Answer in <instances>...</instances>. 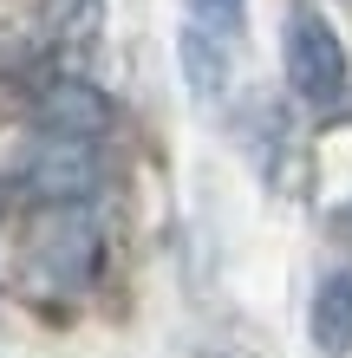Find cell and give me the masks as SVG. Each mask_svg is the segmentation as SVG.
<instances>
[{
  "mask_svg": "<svg viewBox=\"0 0 352 358\" xmlns=\"http://www.w3.org/2000/svg\"><path fill=\"white\" fill-rule=\"evenodd\" d=\"M105 235L85 202H39L27 235H20V280L39 300H72L98 280Z\"/></svg>",
  "mask_w": 352,
  "mask_h": 358,
  "instance_id": "1",
  "label": "cell"
},
{
  "mask_svg": "<svg viewBox=\"0 0 352 358\" xmlns=\"http://www.w3.org/2000/svg\"><path fill=\"white\" fill-rule=\"evenodd\" d=\"M281 59H287V85H294L307 104H339L346 98V46L333 33L314 0H294L287 7V27H281Z\"/></svg>",
  "mask_w": 352,
  "mask_h": 358,
  "instance_id": "2",
  "label": "cell"
},
{
  "mask_svg": "<svg viewBox=\"0 0 352 358\" xmlns=\"http://www.w3.org/2000/svg\"><path fill=\"white\" fill-rule=\"evenodd\" d=\"M105 182V157L85 137H46L39 131L20 157V189H33L39 202H92Z\"/></svg>",
  "mask_w": 352,
  "mask_h": 358,
  "instance_id": "3",
  "label": "cell"
},
{
  "mask_svg": "<svg viewBox=\"0 0 352 358\" xmlns=\"http://www.w3.org/2000/svg\"><path fill=\"white\" fill-rule=\"evenodd\" d=\"M33 124L46 137H85V143H98L118 124V111H111V98L98 92L92 78L59 72V78H46V85L33 92Z\"/></svg>",
  "mask_w": 352,
  "mask_h": 358,
  "instance_id": "4",
  "label": "cell"
},
{
  "mask_svg": "<svg viewBox=\"0 0 352 358\" xmlns=\"http://www.w3.org/2000/svg\"><path fill=\"white\" fill-rule=\"evenodd\" d=\"M307 332H314L320 358H346L352 352V267H326L307 306Z\"/></svg>",
  "mask_w": 352,
  "mask_h": 358,
  "instance_id": "5",
  "label": "cell"
},
{
  "mask_svg": "<svg viewBox=\"0 0 352 358\" xmlns=\"http://www.w3.org/2000/svg\"><path fill=\"white\" fill-rule=\"evenodd\" d=\"M176 52H183V78H190L196 104H222V98H229V52L216 46L209 27H183Z\"/></svg>",
  "mask_w": 352,
  "mask_h": 358,
  "instance_id": "6",
  "label": "cell"
},
{
  "mask_svg": "<svg viewBox=\"0 0 352 358\" xmlns=\"http://www.w3.org/2000/svg\"><path fill=\"white\" fill-rule=\"evenodd\" d=\"M190 13H196V27H209L216 39H235L248 27V0H190Z\"/></svg>",
  "mask_w": 352,
  "mask_h": 358,
  "instance_id": "7",
  "label": "cell"
}]
</instances>
